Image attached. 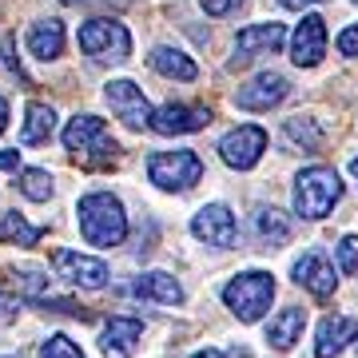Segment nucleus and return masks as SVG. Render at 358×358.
<instances>
[{
	"instance_id": "nucleus-36",
	"label": "nucleus",
	"mask_w": 358,
	"mask_h": 358,
	"mask_svg": "<svg viewBox=\"0 0 358 358\" xmlns=\"http://www.w3.org/2000/svg\"><path fill=\"white\" fill-rule=\"evenodd\" d=\"M350 171H355V179H358V155H355V164H350Z\"/></svg>"
},
{
	"instance_id": "nucleus-32",
	"label": "nucleus",
	"mask_w": 358,
	"mask_h": 358,
	"mask_svg": "<svg viewBox=\"0 0 358 358\" xmlns=\"http://www.w3.org/2000/svg\"><path fill=\"white\" fill-rule=\"evenodd\" d=\"M282 8H291V13H303V8H310V4H319V0H279Z\"/></svg>"
},
{
	"instance_id": "nucleus-30",
	"label": "nucleus",
	"mask_w": 358,
	"mask_h": 358,
	"mask_svg": "<svg viewBox=\"0 0 358 358\" xmlns=\"http://www.w3.org/2000/svg\"><path fill=\"white\" fill-rule=\"evenodd\" d=\"M199 4H203V13H207V16H227L231 8L239 4V0H199Z\"/></svg>"
},
{
	"instance_id": "nucleus-11",
	"label": "nucleus",
	"mask_w": 358,
	"mask_h": 358,
	"mask_svg": "<svg viewBox=\"0 0 358 358\" xmlns=\"http://www.w3.org/2000/svg\"><path fill=\"white\" fill-rule=\"evenodd\" d=\"M327 56V20L322 16H303V24L291 36V60L299 68H315Z\"/></svg>"
},
{
	"instance_id": "nucleus-31",
	"label": "nucleus",
	"mask_w": 358,
	"mask_h": 358,
	"mask_svg": "<svg viewBox=\"0 0 358 358\" xmlns=\"http://www.w3.org/2000/svg\"><path fill=\"white\" fill-rule=\"evenodd\" d=\"M16 167H20V152H0V171H16Z\"/></svg>"
},
{
	"instance_id": "nucleus-18",
	"label": "nucleus",
	"mask_w": 358,
	"mask_h": 358,
	"mask_svg": "<svg viewBox=\"0 0 358 358\" xmlns=\"http://www.w3.org/2000/svg\"><path fill=\"white\" fill-rule=\"evenodd\" d=\"M131 294L136 299H148V303H164V307L183 303V287L167 271H148V275H140V279L131 282Z\"/></svg>"
},
{
	"instance_id": "nucleus-21",
	"label": "nucleus",
	"mask_w": 358,
	"mask_h": 358,
	"mask_svg": "<svg viewBox=\"0 0 358 358\" xmlns=\"http://www.w3.org/2000/svg\"><path fill=\"white\" fill-rule=\"evenodd\" d=\"M255 235L271 247L287 243V239H291V215L279 211V207H259L255 211Z\"/></svg>"
},
{
	"instance_id": "nucleus-33",
	"label": "nucleus",
	"mask_w": 358,
	"mask_h": 358,
	"mask_svg": "<svg viewBox=\"0 0 358 358\" xmlns=\"http://www.w3.org/2000/svg\"><path fill=\"white\" fill-rule=\"evenodd\" d=\"M8 128V100H0V131Z\"/></svg>"
},
{
	"instance_id": "nucleus-2",
	"label": "nucleus",
	"mask_w": 358,
	"mask_h": 358,
	"mask_svg": "<svg viewBox=\"0 0 358 358\" xmlns=\"http://www.w3.org/2000/svg\"><path fill=\"white\" fill-rule=\"evenodd\" d=\"M343 199V179L334 167H307L294 179V211L303 219H322Z\"/></svg>"
},
{
	"instance_id": "nucleus-34",
	"label": "nucleus",
	"mask_w": 358,
	"mask_h": 358,
	"mask_svg": "<svg viewBox=\"0 0 358 358\" xmlns=\"http://www.w3.org/2000/svg\"><path fill=\"white\" fill-rule=\"evenodd\" d=\"M192 358H227V355H223V350H211V346H207V350H199V355H192Z\"/></svg>"
},
{
	"instance_id": "nucleus-20",
	"label": "nucleus",
	"mask_w": 358,
	"mask_h": 358,
	"mask_svg": "<svg viewBox=\"0 0 358 358\" xmlns=\"http://www.w3.org/2000/svg\"><path fill=\"white\" fill-rule=\"evenodd\" d=\"M28 48H32L36 60H56V56L64 52V24H60V20H40V24H32Z\"/></svg>"
},
{
	"instance_id": "nucleus-28",
	"label": "nucleus",
	"mask_w": 358,
	"mask_h": 358,
	"mask_svg": "<svg viewBox=\"0 0 358 358\" xmlns=\"http://www.w3.org/2000/svg\"><path fill=\"white\" fill-rule=\"evenodd\" d=\"M40 358H84V355H80V346L68 334H52L48 343L40 346Z\"/></svg>"
},
{
	"instance_id": "nucleus-6",
	"label": "nucleus",
	"mask_w": 358,
	"mask_h": 358,
	"mask_svg": "<svg viewBox=\"0 0 358 358\" xmlns=\"http://www.w3.org/2000/svg\"><path fill=\"white\" fill-rule=\"evenodd\" d=\"M80 52H88L96 60H128L131 52V36L128 28L120 24V20H88V24L80 28Z\"/></svg>"
},
{
	"instance_id": "nucleus-9",
	"label": "nucleus",
	"mask_w": 358,
	"mask_h": 358,
	"mask_svg": "<svg viewBox=\"0 0 358 358\" xmlns=\"http://www.w3.org/2000/svg\"><path fill=\"white\" fill-rule=\"evenodd\" d=\"M211 124V112L207 108H192V103H164L159 112H152V124L148 128L159 131V136H187V131H199Z\"/></svg>"
},
{
	"instance_id": "nucleus-3",
	"label": "nucleus",
	"mask_w": 358,
	"mask_h": 358,
	"mask_svg": "<svg viewBox=\"0 0 358 358\" xmlns=\"http://www.w3.org/2000/svg\"><path fill=\"white\" fill-rule=\"evenodd\" d=\"M271 299H275V279L267 271H243L223 287V303H227L243 322H259L271 310Z\"/></svg>"
},
{
	"instance_id": "nucleus-17",
	"label": "nucleus",
	"mask_w": 358,
	"mask_h": 358,
	"mask_svg": "<svg viewBox=\"0 0 358 358\" xmlns=\"http://www.w3.org/2000/svg\"><path fill=\"white\" fill-rule=\"evenodd\" d=\"M140 338H143V322L140 319H112L100 334V346H103L108 358H131Z\"/></svg>"
},
{
	"instance_id": "nucleus-10",
	"label": "nucleus",
	"mask_w": 358,
	"mask_h": 358,
	"mask_svg": "<svg viewBox=\"0 0 358 358\" xmlns=\"http://www.w3.org/2000/svg\"><path fill=\"white\" fill-rule=\"evenodd\" d=\"M108 103H112V112L128 124V128H148L152 124V108H148V100H143V92L131 84V80H112L108 84Z\"/></svg>"
},
{
	"instance_id": "nucleus-24",
	"label": "nucleus",
	"mask_w": 358,
	"mask_h": 358,
	"mask_svg": "<svg viewBox=\"0 0 358 358\" xmlns=\"http://www.w3.org/2000/svg\"><path fill=\"white\" fill-rule=\"evenodd\" d=\"M0 239L13 243V247H32L40 239V227H32V223H24L16 211H8V215L0 219Z\"/></svg>"
},
{
	"instance_id": "nucleus-8",
	"label": "nucleus",
	"mask_w": 358,
	"mask_h": 358,
	"mask_svg": "<svg viewBox=\"0 0 358 358\" xmlns=\"http://www.w3.org/2000/svg\"><path fill=\"white\" fill-rule=\"evenodd\" d=\"M287 96H291V84H287L279 72H263V76H255L251 84H243V88L235 92V103L247 108V112H271V108L282 103Z\"/></svg>"
},
{
	"instance_id": "nucleus-23",
	"label": "nucleus",
	"mask_w": 358,
	"mask_h": 358,
	"mask_svg": "<svg viewBox=\"0 0 358 358\" xmlns=\"http://www.w3.org/2000/svg\"><path fill=\"white\" fill-rule=\"evenodd\" d=\"M56 128V112H52L48 103H28V120H24V131H20V140L24 143H44Z\"/></svg>"
},
{
	"instance_id": "nucleus-37",
	"label": "nucleus",
	"mask_w": 358,
	"mask_h": 358,
	"mask_svg": "<svg viewBox=\"0 0 358 358\" xmlns=\"http://www.w3.org/2000/svg\"><path fill=\"white\" fill-rule=\"evenodd\" d=\"M64 4H80V0H64Z\"/></svg>"
},
{
	"instance_id": "nucleus-4",
	"label": "nucleus",
	"mask_w": 358,
	"mask_h": 358,
	"mask_svg": "<svg viewBox=\"0 0 358 358\" xmlns=\"http://www.w3.org/2000/svg\"><path fill=\"white\" fill-rule=\"evenodd\" d=\"M148 179L164 192H192L203 179V164L195 152H155L148 159Z\"/></svg>"
},
{
	"instance_id": "nucleus-26",
	"label": "nucleus",
	"mask_w": 358,
	"mask_h": 358,
	"mask_svg": "<svg viewBox=\"0 0 358 358\" xmlns=\"http://www.w3.org/2000/svg\"><path fill=\"white\" fill-rule=\"evenodd\" d=\"M20 192H24L28 199L44 203V199L52 195V176H48V171H40V167H28L24 176H20Z\"/></svg>"
},
{
	"instance_id": "nucleus-5",
	"label": "nucleus",
	"mask_w": 358,
	"mask_h": 358,
	"mask_svg": "<svg viewBox=\"0 0 358 358\" xmlns=\"http://www.w3.org/2000/svg\"><path fill=\"white\" fill-rule=\"evenodd\" d=\"M64 143H68V152H76L84 155L92 167H100L108 164L120 148H115V140L108 136V128H103V120L100 115H76V120H68V128H64Z\"/></svg>"
},
{
	"instance_id": "nucleus-35",
	"label": "nucleus",
	"mask_w": 358,
	"mask_h": 358,
	"mask_svg": "<svg viewBox=\"0 0 358 358\" xmlns=\"http://www.w3.org/2000/svg\"><path fill=\"white\" fill-rule=\"evenodd\" d=\"M0 319H13V303L8 299H0Z\"/></svg>"
},
{
	"instance_id": "nucleus-7",
	"label": "nucleus",
	"mask_w": 358,
	"mask_h": 358,
	"mask_svg": "<svg viewBox=\"0 0 358 358\" xmlns=\"http://www.w3.org/2000/svg\"><path fill=\"white\" fill-rule=\"evenodd\" d=\"M267 152V131L255 128V124H243V128H235L223 136L219 143V155H223V164L235 167V171H247V167H255Z\"/></svg>"
},
{
	"instance_id": "nucleus-25",
	"label": "nucleus",
	"mask_w": 358,
	"mask_h": 358,
	"mask_svg": "<svg viewBox=\"0 0 358 358\" xmlns=\"http://www.w3.org/2000/svg\"><path fill=\"white\" fill-rule=\"evenodd\" d=\"M287 140H291V143H303L307 152H315V148L322 143V128L315 124V120L294 115V120H287Z\"/></svg>"
},
{
	"instance_id": "nucleus-22",
	"label": "nucleus",
	"mask_w": 358,
	"mask_h": 358,
	"mask_svg": "<svg viewBox=\"0 0 358 358\" xmlns=\"http://www.w3.org/2000/svg\"><path fill=\"white\" fill-rule=\"evenodd\" d=\"M148 64H152L159 76H171V80H195L199 76V68H195L192 56H183V52H176V48H155L152 56H148Z\"/></svg>"
},
{
	"instance_id": "nucleus-16",
	"label": "nucleus",
	"mask_w": 358,
	"mask_h": 358,
	"mask_svg": "<svg viewBox=\"0 0 358 358\" xmlns=\"http://www.w3.org/2000/svg\"><path fill=\"white\" fill-rule=\"evenodd\" d=\"M282 40H287V28L279 20H267V24H251L243 28L239 36H235V52H239V64L243 60H255L259 52H275L282 48Z\"/></svg>"
},
{
	"instance_id": "nucleus-19",
	"label": "nucleus",
	"mask_w": 358,
	"mask_h": 358,
	"mask_svg": "<svg viewBox=\"0 0 358 358\" xmlns=\"http://www.w3.org/2000/svg\"><path fill=\"white\" fill-rule=\"evenodd\" d=\"M303 327H307V310L287 307V310H279V315L271 319V327H267V343L275 346V350H291V346L299 343Z\"/></svg>"
},
{
	"instance_id": "nucleus-13",
	"label": "nucleus",
	"mask_w": 358,
	"mask_h": 358,
	"mask_svg": "<svg viewBox=\"0 0 358 358\" xmlns=\"http://www.w3.org/2000/svg\"><path fill=\"white\" fill-rule=\"evenodd\" d=\"M56 271L64 275L68 282H76L84 291H100L108 282V263L92 255H80V251H56Z\"/></svg>"
},
{
	"instance_id": "nucleus-12",
	"label": "nucleus",
	"mask_w": 358,
	"mask_h": 358,
	"mask_svg": "<svg viewBox=\"0 0 358 358\" xmlns=\"http://www.w3.org/2000/svg\"><path fill=\"white\" fill-rule=\"evenodd\" d=\"M192 235L207 247H231L235 243V215L223 203H211L192 219Z\"/></svg>"
},
{
	"instance_id": "nucleus-29",
	"label": "nucleus",
	"mask_w": 358,
	"mask_h": 358,
	"mask_svg": "<svg viewBox=\"0 0 358 358\" xmlns=\"http://www.w3.org/2000/svg\"><path fill=\"white\" fill-rule=\"evenodd\" d=\"M338 52H343V56H358V24H350L343 36H338Z\"/></svg>"
},
{
	"instance_id": "nucleus-15",
	"label": "nucleus",
	"mask_w": 358,
	"mask_h": 358,
	"mask_svg": "<svg viewBox=\"0 0 358 358\" xmlns=\"http://www.w3.org/2000/svg\"><path fill=\"white\" fill-rule=\"evenodd\" d=\"M358 338V319H346V315H331L322 319L319 334H315V358H334L343 355L346 346Z\"/></svg>"
},
{
	"instance_id": "nucleus-14",
	"label": "nucleus",
	"mask_w": 358,
	"mask_h": 358,
	"mask_svg": "<svg viewBox=\"0 0 358 358\" xmlns=\"http://www.w3.org/2000/svg\"><path fill=\"white\" fill-rule=\"evenodd\" d=\"M291 275H294V282L299 287H307L315 299H327V294H334V267L327 263V255L322 251H307V255L299 259L291 267Z\"/></svg>"
},
{
	"instance_id": "nucleus-1",
	"label": "nucleus",
	"mask_w": 358,
	"mask_h": 358,
	"mask_svg": "<svg viewBox=\"0 0 358 358\" xmlns=\"http://www.w3.org/2000/svg\"><path fill=\"white\" fill-rule=\"evenodd\" d=\"M80 231L92 247H115L124 243L128 235V215H124V203L108 192H92L80 199Z\"/></svg>"
},
{
	"instance_id": "nucleus-27",
	"label": "nucleus",
	"mask_w": 358,
	"mask_h": 358,
	"mask_svg": "<svg viewBox=\"0 0 358 358\" xmlns=\"http://www.w3.org/2000/svg\"><path fill=\"white\" fill-rule=\"evenodd\" d=\"M334 255H338V271L343 275H358V235H343L338 247H334Z\"/></svg>"
}]
</instances>
